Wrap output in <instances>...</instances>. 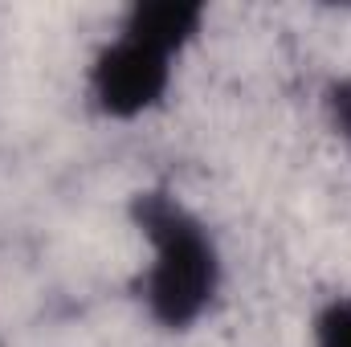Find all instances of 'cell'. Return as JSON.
<instances>
[{
	"label": "cell",
	"instance_id": "6da1fadb",
	"mask_svg": "<svg viewBox=\"0 0 351 347\" xmlns=\"http://www.w3.org/2000/svg\"><path fill=\"white\" fill-rule=\"evenodd\" d=\"M131 225L147 250L139 270V302L164 331L200 327L225 286V258L204 217L168 188L131 196Z\"/></svg>",
	"mask_w": 351,
	"mask_h": 347
},
{
	"label": "cell",
	"instance_id": "7a4b0ae2",
	"mask_svg": "<svg viewBox=\"0 0 351 347\" xmlns=\"http://www.w3.org/2000/svg\"><path fill=\"white\" fill-rule=\"evenodd\" d=\"M176 66H180L176 53L119 25L94 49L86 66V98L94 115L110 123H135L160 110L172 94Z\"/></svg>",
	"mask_w": 351,
	"mask_h": 347
},
{
	"label": "cell",
	"instance_id": "3957f363",
	"mask_svg": "<svg viewBox=\"0 0 351 347\" xmlns=\"http://www.w3.org/2000/svg\"><path fill=\"white\" fill-rule=\"evenodd\" d=\"M204 21H208V8L196 0H135L119 25H127L131 33H139V37L164 45L168 53L184 58L200 41Z\"/></svg>",
	"mask_w": 351,
	"mask_h": 347
},
{
	"label": "cell",
	"instance_id": "277c9868",
	"mask_svg": "<svg viewBox=\"0 0 351 347\" xmlns=\"http://www.w3.org/2000/svg\"><path fill=\"white\" fill-rule=\"evenodd\" d=\"M311 347H351V294L327 298L315 315H311Z\"/></svg>",
	"mask_w": 351,
	"mask_h": 347
},
{
	"label": "cell",
	"instance_id": "5b68a950",
	"mask_svg": "<svg viewBox=\"0 0 351 347\" xmlns=\"http://www.w3.org/2000/svg\"><path fill=\"white\" fill-rule=\"evenodd\" d=\"M327 115H331V127L351 143V78H339L327 90Z\"/></svg>",
	"mask_w": 351,
	"mask_h": 347
}]
</instances>
